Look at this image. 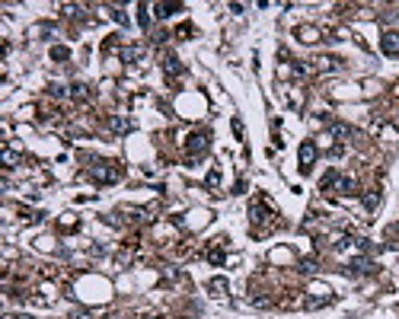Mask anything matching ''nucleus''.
<instances>
[{
	"label": "nucleus",
	"mask_w": 399,
	"mask_h": 319,
	"mask_svg": "<svg viewBox=\"0 0 399 319\" xmlns=\"http://www.w3.org/2000/svg\"><path fill=\"white\" fill-rule=\"evenodd\" d=\"M93 179L96 182H118L122 179V166H118V163H96L93 166Z\"/></svg>",
	"instance_id": "nucleus-3"
},
{
	"label": "nucleus",
	"mask_w": 399,
	"mask_h": 319,
	"mask_svg": "<svg viewBox=\"0 0 399 319\" xmlns=\"http://www.w3.org/2000/svg\"><path fill=\"white\" fill-rule=\"evenodd\" d=\"M297 39H300V42H316V29L300 26V29H297Z\"/></svg>",
	"instance_id": "nucleus-20"
},
{
	"label": "nucleus",
	"mask_w": 399,
	"mask_h": 319,
	"mask_svg": "<svg viewBox=\"0 0 399 319\" xmlns=\"http://www.w3.org/2000/svg\"><path fill=\"white\" fill-rule=\"evenodd\" d=\"M70 57V48H64V45H55L51 48V61H67Z\"/></svg>",
	"instance_id": "nucleus-21"
},
{
	"label": "nucleus",
	"mask_w": 399,
	"mask_h": 319,
	"mask_svg": "<svg viewBox=\"0 0 399 319\" xmlns=\"http://www.w3.org/2000/svg\"><path fill=\"white\" fill-rule=\"evenodd\" d=\"M297 157H300V172H310L313 163H316V157H320V150H316V144H313V140H304Z\"/></svg>",
	"instance_id": "nucleus-4"
},
{
	"label": "nucleus",
	"mask_w": 399,
	"mask_h": 319,
	"mask_svg": "<svg viewBox=\"0 0 399 319\" xmlns=\"http://www.w3.org/2000/svg\"><path fill=\"white\" fill-rule=\"evenodd\" d=\"M208 262H211V265H224V240L208 252Z\"/></svg>",
	"instance_id": "nucleus-16"
},
{
	"label": "nucleus",
	"mask_w": 399,
	"mask_h": 319,
	"mask_svg": "<svg viewBox=\"0 0 399 319\" xmlns=\"http://www.w3.org/2000/svg\"><path fill=\"white\" fill-rule=\"evenodd\" d=\"M144 319H166V316H144Z\"/></svg>",
	"instance_id": "nucleus-27"
},
{
	"label": "nucleus",
	"mask_w": 399,
	"mask_h": 319,
	"mask_svg": "<svg viewBox=\"0 0 399 319\" xmlns=\"http://www.w3.org/2000/svg\"><path fill=\"white\" fill-rule=\"evenodd\" d=\"M329 137H332V140H352V137H355V128L345 125V122H332V125H329Z\"/></svg>",
	"instance_id": "nucleus-7"
},
{
	"label": "nucleus",
	"mask_w": 399,
	"mask_h": 319,
	"mask_svg": "<svg viewBox=\"0 0 399 319\" xmlns=\"http://www.w3.org/2000/svg\"><path fill=\"white\" fill-rule=\"evenodd\" d=\"M380 198H383V195H380V188H370V192L364 195V208H367V211H374V208L380 205Z\"/></svg>",
	"instance_id": "nucleus-17"
},
{
	"label": "nucleus",
	"mask_w": 399,
	"mask_h": 319,
	"mask_svg": "<svg viewBox=\"0 0 399 319\" xmlns=\"http://www.w3.org/2000/svg\"><path fill=\"white\" fill-rule=\"evenodd\" d=\"M320 188H323L326 195H332V192H335V195H345V198H348V195H358V182L352 179V176H338L335 169H329V172L323 176Z\"/></svg>",
	"instance_id": "nucleus-1"
},
{
	"label": "nucleus",
	"mask_w": 399,
	"mask_h": 319,
	"mask_svg": "<svg viewBox=\"0 0 399 319\" xmlns=\"http://www.w3.org/2000/svg\"><path fill=\"white\" fill-rule=\"evenodd\" d=\"M109 13H112V19L118 22V26H128V22H131V19H128V13H125L122 7H112V10H109Z\"/></svg>",
	"instance_id": "nucleus-19"
},
{
	"label": "nucleus",
	"mask_w": 399,
	"mask_h": 319,
	"mask_svg": "<svg viewBox=\"0 0 399 319\" xmlns=\"http://www.w3.org/2000/svg\"><path fill=\"white\" fill-rule=\"evenodd\" d=\"M16 160H19V153H16V150H10V147H4V163H7V169H10V166H16Z\"/></svg>",
	"instance_id": "nucleus-22"
},
{
	"label": "nucleus",
	"mask_w": 399,
	"mask_h": 319,
	"mask_svg": "<svg viewBox=\"0 0 399 319\" xmlns=\"http://www.w3.org/2000/svg\"><path fill=\"white\" fill-rule=\"evenodd\" d=\"M141 57H144V45H128V48L122 51L125 64H135V61H141Z\"/></svg>",
	"instance_id": "nucleus-13"
},
{
	"label": "nucleus",
	"mask_w": 399,
	"mask_h": 319,
	"mask_svg": "<svg viewBox=\"0 0 399 319\" xmlns=\"http://www.w3.org/2000/svg\"><path fill=\"white\" fill-rule=\"evenodd\" d=\"M316 64H320V70H323V74H329V70L335 74V70L342 67V61H338V57H316Z\"/></svg>",
	"instance_id": "nucleus-14"
},
{
	"label": "nucleus",
	"mask_w": 399,
	"mask_h": 319,
	"mask_svg": "<svg viewBox=\"0 0 399 319\" xmlns=\"http://www.w3.org/2000/svg\"><path fill=\"white\" fill-rule=\"evenodd\" d=\"M396 128H399V122H396Z\"/></svg>",
	"instance_id": "nucleus-28"
},
{
	"label": "nucleus",
	"mask_w": 399,
	"mask_h": 319,
	"mask_svg": "<svg viewBox=\"0 0 399 319\" xmlns=\"http://www.w3.org/2000/svg\"><path fill=\"white\" fill-rule=\"evenodd\" d=\"M269 217H275L272 211H269V201H262V198H256V201L249 205V220H252V230H256L262 220H269Z\"/></svg>",
	"instance_id": "nucleus-6"
},
{
	"label": "nucleus",
	"mask_w": 399,
	"mask_h": 319,
	"mask_svg": "<svg viewBox=\"0 0 399 319\" xmlns=\"http://www.w3.org/2000/svg\"><path fill=\"white\" fill-rule=\"evenodd\" d=\"M326 303H332V297H310V300H307L310 310H320V306H326Z\"/></svg>",
	"instance_id": "nucleus-23"
},
{
	"label": "nucleus",
	"mask_w": 399,
	"mask_h": 319,
	"mask_svg": "<svg viewBox=\"0 0 399 319\" xmlns=\"http://www.w3.org/2000/svg\"><path fill=\"white\" fill-rule=\"evenodd\" d=\"M348 271H352V275H370V271H377V265H374L370 258H355V262L348 265Z\"/></svg>",
	"instance_id": "nucleus-10"
},
{
	"label": "nucleus",
	"mask_w": 399,
	"mask_h": 319,
	"mask_svg": "<svg viewBox=\"0 0 399 319\" xmlns=\"http://www.w3.org/2000/svg\"><path fill=\"white\" fill-rule=\"evenodd\" d=\"M380 51H383L386 57H399V32H396V29H386V32L380 35Z\"/></svg>",
	"instance_id": "nucleus-5"
},
{
	"label": "nucleus",
	"mask_w": 399,
	"mask_h": 319,
	"mask_svg": "<svg viewBox=\"0 0 399 319\" xmlns=\"http://www.w3.org/2000/svg\"><path fill=\"white\" fill-rule=\"evenodd\" d=\"M204 185H208V188H217V185H221V172L211 169V172H208V182H204Z\"/></svg>",
	"instance_id": "nucleus-24"
},
{
	"label": "nucleus",
	"mask_w": 399,
	"mask_h": 319,
	"mask_svg": "<svg viewBox=\"0 0 399 319\" xmlns=\"http://www.w3.org/2000/svg\"><path fill=\"white\" fill-rule=\"evenodd\" d=\"M300 271H307V275L316 271V262H313V258H304V262H300Z\"/></svg>",
	"instance_id": "nucleus-25"
},
{
	"label": "nucleus",
	"mask_w": 399,
	"mask_h": 319,
	"mask_svg": "<svg viewBox=\"0 0 399 319\" xmlns=\"http://www.w3.org/2000/svg\"><path fill=\"white\" fill-rule=\"evenodd\" d=\"M163 70H166V77H179V74H182V64H179L176 54H166L163 57Z\"/></svg>",
	"instance_id": "nucleus-11"
},
{
	"label": "nucleus",
	"mask_w": 399,
	"mask_h": 319,
	"mask_svg": "<svg viewBox=\"0 0 399 319\" xmlns=\"http://www.w3.org/2000/svg\"><path fill=\"white\" fill-rule=\"evenodd\" d=\"M131 128H135V122L125 118V115H112L109 118V131H115V134H128Z\"/></svg>",
	"instance_id": "nucleus-8"
},
{
	"label": "nucleus",
	"mask_w": 399,
	"mask_h": 319,
	"mask_svg": "<svg viewBox=\"0 0 399 319\" xmlns=\"http://www.w3.org/2000/svg\"><path fill=\"white\" fill-rule=\"evenodd\" d=\"M182 4H153V13L156 19H169V16H176V13H182Z\"/></svg>",
	"instance_id": "nucleus-9"
},
{
	"label": "nucleus",
	"mask_w": 399,
	"mask_h": 319,
	"mask_svg": "<svg viewBox=\"0 0 399 319\" xmlns=\"http://www.w3.org/2000/svg\"><path fill=\"white\" fill-rule=\"evenodd\" d=\"M208 150H211V137H208V134H201V131H198V134H192V137L185 140V153H189V160H192V163H195L198 157H204Z\"/></svg>",
	"instance_id": "nucleus-2"
},
{
	"label": "nucleus",
	"mask_w": 399,
	"mask_h": 319,
	"mask_svg": "<svg viewBox=\"0 0 399 319\" xmlns=\"http://www.w3.org/2000/svg\"><path fill=\"white\" fill-rule=\"evenodd\" d=\"M147 4H138V22H141V29H147L150 26V13H147Z\"/></svg>",
	"instance_id": "nucleus-18"
},
{
	"label": "nucleus",
	"mask_w": 399,
	"mask_h": 319,
	"mask_svg": "<svg viewBox=\"0 0 399 319\" xmlns=\"http://www.w3.org/2000/svg\"><path fill=\"white\" fill-rule=\"evenodd\" d=\"M70 99L87 102V99H90V86H87V83H74V86H70Z\"/></svg>",
	"instance_id": "nucleus-15"
},
{
	"label": "nucleus",
	"mask_w": 399,
	"mask_h": 319,
	"mask_svg": "<svg viewBox=\"0 0 399 319\" xmlns=\"http://www.w3.org/2000/svg\"><path fill=\"white\" fill-rule=\"evenodd\" d=\"M48 93H51V96H55V99H61V96H64V86H58V83H51V86H48Z\"/></svg>",
	"instance_id": "nucleus-26"
},
{
	"label": "nucleus",
	"mask_w": 399,
	"mask_h": 319,
	"mask_svg": "<svg viewBox=\"0 0 399 319\" xmlns=\"http://www.w3.org/2000/svg\"><path fill=\"white\" fill-rule=\"evenodd\" d=\"M208 291L214 294V297H227L230 284H227V278H211V281H208Z\"/></svg>",
	"instance_id": "nucleus-12"
}]
</instances>
